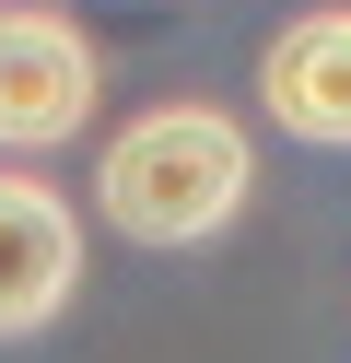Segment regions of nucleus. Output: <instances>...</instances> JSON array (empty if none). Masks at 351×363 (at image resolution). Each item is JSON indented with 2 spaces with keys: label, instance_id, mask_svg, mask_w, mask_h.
<instances>
[{
  "label": "nucleus",
  "instance_id": "1",
  "mask_svg": "<svg viewBox=\"0 0 351 363\" xmlns=\"http://www.w3.org/2000/svg\"><path fill=\"white\" fill-rule=\"evenodd\" d=\"M94 188H106V223L129 246H199L246 211L257 164H246V129L223 106H152V118H129L106 141Z\"/></svg>",
  "mask_w": 351,
  "mask_h": 363
},
{
  "label": "nucleus",
  "instance_id": "2",
  "mask_svg": "<svg viewBox=\"0 0 351 363\" xmlns=\"http://www.w3.org/2000/svg\"><path fill=\"white\" fill-rule=\"evenodd\" d=\"M94 118V48L59 12H0V152H47Z\"/></svg>",
  "mask_w": 351,
  "mask_h": 363
},
{
  "label": "nucleus",
  "instance_id": "3",
  "mask_svg": "<svg viewBox=\"0 0 351 363\" xmlns=\"http://www.w3.org/2000/svg\"><path fill=\"white\" fill-rule=\"evenodd\" d=\"M70 281H82V223H70V199L35 188V176H0V340L47 328V316L70 305Z\"/></svg>",
  "mask_w": 351,
  "mask_h": 363
},
{
  "label": "nucleus",
  "instance_id": "4",
  "mask_svg": "<svg viewBox=\"0 0 351 363\" xmlns=\"http://www.w3.org/2000/svg\"><path fill=\"white\" fill-rule=\"evenodd\" d=\"M257 94L293 141H340L351 152V12H304V24L269 35L257 59Z\"/></svg>",
  "mask_w": 351,
  "mask_h": 363
}]
</instances>
